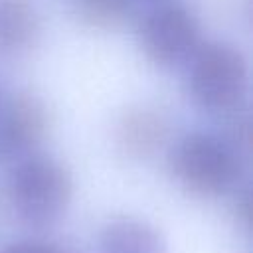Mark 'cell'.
Instances as JSON below:
<instances>
[{"label":"cell","mask_w":253,"mask_h":253,"mask_svg":"<svg viewBox=\"0 0 253 253\" xmlns=\"http://www.w3.org/2000/svg\"><path fill=\"white\" fill-rule=\"evenodd\" d=\"M247 156L219 132L190 130L168 150L172 178L198 198H221L235 192L245 176Z\"/></svg>","instance_id":"6da1fadb"},{"label":"cell","mask_w":253,"mask_h":253,"mask_svg":"<svg viewBox=\"0 0 253 253\" xmlns=\"http://www.w3.org/2000/svg\"><path fill=\"white\" fill-rule=\"evenodd\" d=\"M6 194L24 225L45 229L65 215L73 198V176L59 158L38 150L12 164Z\"/></svg>","instance_id":"7a4b0ae2"},{"label":"cell","mask_w":253,"mask_h":253,"mask_svg":"<svg viewBox=\"0 0 253 253\" xmlns=\"http://www.w3.org/2000/svg\"><path fill=\"white\" fill-rule=\"evenodd\" d=\"M186 91L192 103L211 115H227L245 105L249 63L239 47L227 42H202L186 63Z\"/></svg>","instance_id":"3957f363"},{"label":"cell","mask_w":253,"mask_h":253,"mask_svg":"<svg viewBox=\"0 0 253 253\" xmlns=\"http://www.w3.org/2000/svg\"><path fill=\"white\" fill-rule=\"evenodd\" d=\"M136 43L158 69L186 65L202 45V24L180 0H158L136 16Z\"/></svg>","instance_id":"277c9868"},{"label":"cell","mask_w":253,"mask_h":253,"mask_svg":"<svg viewBox=\"0 0 253 253\" xmlns=\"http://www.w3.org/2000/svg\"><path fill=\"white\" fill-rule=\"evenodd\" d=\"M51 128V113L43 99L18 91L0 101V160L14 164L40 150Z\"/></svg>","instance_id":"5b68a950"},{"label":"cell","mask_w":253,"mask_h":253,"mask_svg":"<svg viewBox=\"0 0 253 253\" xmlns=\"http://www.w3.org/2000/svg\"><path fill=\"white\" fill-rule=\"evenodd\" d=\"M170 117L152 105H134L123 111L115 125V140L121 152L134 160L154 156L170 138Z\"/></svg>","instance_id":"8992f818"},{"label":"cell","mask_w":253,"mask_h":253,"mask_svg":"<svg viewBox=\"0 0 253 253\" xmlns=\"http://www.w3.org/2000/svg\"><path fill=\"white\" fill-rule=\"evenodd\" d=\"M42 32L34 0H0V55L18 57L30 51Z\"/></svg>","instance_id":"52a82bcc"},{"label":"cell","mask_w":253,"mask_h":253,"mask_svg":"<svg viewBox=\"0 0 253 253\" xmlns=\"http://www.w3.org/2000/svg\"><path fill=\"white\" fill-rule=\"evenodd\" d=\"M103 253H168L166 239L148 221L138 217H115L99 233Z\"/></svg>","instance_id":"ba28073f"},{"label":"cell","mask_w":253,"mask_h":253,"mask_svg":"<svg viewBox=\"0 0 253 253\" xmlns=\"http://www.w3.org/2000/svg\"><path fill=\"white\" fill-rule=\"evenodd\" d=\"M73 18L97 32H115L136 20V0H69Z\"/></svg>","instance_id":"9c48e42d"},{"label":"cell","mask_w":253,"mask_h":253,"mask_svg":"<svg viewBox=\"0 0 253 253\" xmlns=\"http://www.w3.org/2000/svg\"><path fill=\"white\" fill-rule=\"evenodd\" d=\"M0 253H65L59 245L42 239H22L8 243Z\"/></svg>","instance_id":"30bf717a"},{"label":"cell","mask_w":253,"mask_h":253,"mask_svg":"<svg viewBox=\"0 0 253 253\" xmlns=\"http://www.w3.org/2000/svg\"><path fill=\"white\" fill-rule=\"evenodd\" d=\"M2 97H4V95H2V87H0V101H2Z\"/></svg>","instance_id":"8fae6325"}]
</instances>
